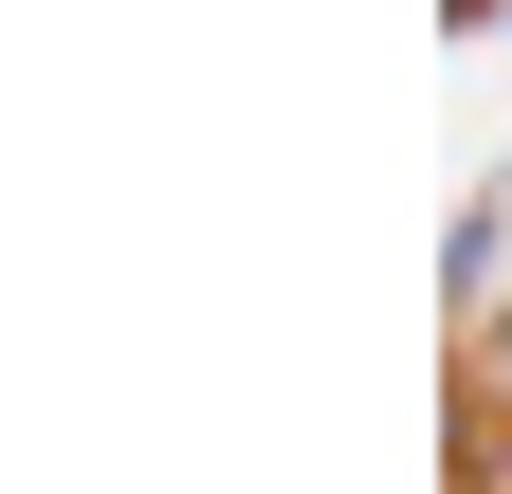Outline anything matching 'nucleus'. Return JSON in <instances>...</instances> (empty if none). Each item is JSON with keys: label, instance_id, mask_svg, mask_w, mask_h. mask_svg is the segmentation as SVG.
<instances>
[{"label": "nucleus", "instance_id": "f257e3e1", "mask_svg": "<svg viewBox=\"0 0 512 494\" xmlns=\"http://www.w3.org/2000/svg\"><path fill=\"white\" fill-rule=\"evenodd\" d=\"M494 494H512V440H494Z\"/></svg>", "mask_w": 512, "mask_h": 494}]
</instances>
